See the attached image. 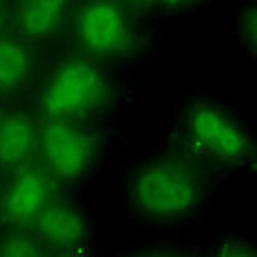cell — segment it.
<instances>
[{
  "instance_id": "1",
  "label": "cell",
  "mask_w": 257,
  "mask_h": 257,
  "mask_svg": "<svg viewBox=\"0 0 257 257\" xmlns=\"http://www.w3.org/2000/svg\"><path fill=\"white\" fill-rule=\"evenodd\" d=\"M213 178L174 148L145 152L127 167L121 204L127 218L139 224L156 229L185 224L211 200Z\"/></svg>"
},
{
  "instance_id": "10",
  "label": "cell",
  "mask_w": 257,
  "mask_h": 257,
  "mask_svg": "<svg viewBox=\"0 0 257 257\" xmlns=\"http://www.w3.org/2000/svg\"><path fill=\"white\" fill-rule=\"evenodd\" d=\"M38 79V53L18 33L0 31V99H14L27 92Z\"/></svg>"
},
{
  "instance_id": "12",
  "label": "cell",
  "mask_w": 257,
  "mask_h": 257,
  "mask_svg": "<svg viewBox=\"0 0 257 257\" xmlns=\"http://www.w3.org/2000/svg\"><path fill=\"white\" fill-rule=\"evenodd\" d=\"M46 255L33 229H7L0 233V257H25Z\"/></svg>"
},
{
  "instance_id": "15",
  "label": "cell",
  "mask_w": 257,
  "mask_h": 257,
  "mask_svg": "<svg viewBox=\"0 0 257 257\" xmlns=\"http://www.w3.org/2000/svg\"><path fill=\"white\" fill-rule=\"evenodd\" d=\"M207 0H161V7H167L172 11H191V9H198Z\"/></svg>"
},
{
  "instance_id": "9",
  "label": "cell",
  "mask_w": 257,
  "mask_h": 257,
  "mask_svg": "<svg viewBox=\"0 0 257 257\" xmlns=\"http://www.w3.org/2000/svg\"><path fill=\"white\" fill-rule=\"evenodd\" d=\"M40 116L22 108L0 110V172L9 174L38 161Z\"/></svg>"
},
{
  "instance_id": "2",
  "label": "cell",
  "mask_w": 257,
  "mask_h": 257,
  "mask_svg": "<svg viewBox=\"0 0 257 257\" xmlns=\"http://www.w3.org/2000/svg\"><path fill=\"white\" fill-rule=\"evenodd\" d=\"M169 148L209 174H246L255 169V137L246 116L215 92L185 97L169 116Z\"/></svg>"
},
{
  "instance_id": "6",
  "label": "cell",
  "mask_w": 257,
  "mask_h": 257,
  "mask_svg": "<svg viewBox=\"0 0 257 257\" xmlns=\"http://www.w3.org/2000/svg\"><path fill=\"white\" fill-rule=\"evenodd\" d=\"M60 185L40 163L9 172L7 183L0 189V222L7 229H33L38 218L55 200Z\"/></svg>"
},
{
  "instance_id": "7",
  "label": "cell",
  "mask_w": 257,
  "mask_h": 257,
  "mask_svg": "<svg viewBox=\"0 0 257 257\" xmlns=\"http://www.w3.org/2000/svg\"><path fill=\"white\" fill-rule=\"evenodd\" d=\"M46 255H73L88 244L90 226L84 209L57 196L33 224Z\"/></svg>"
},
{
  "instance_id": "16",
  "label": "cell",
  "mask_w": 257,
  "mask_h": 257,
  "mask_svg": "<svg viewBox=\"0 0 257 257\" xmlns=\"http://www.w3.org/2000/svg\"><path fill=\"white\" fill-rule=\"evenodd\" d=\"M7 11H9L7 0H0V27H3V22L7 20Z\"/></svg>"
},
{
  "instance_id": "3",
  "label": "cell",
  "mask_w": 257,
  "mask_h": 257,
  "mask_svg": "<svg viewBox=\"0 0 257 257\" xmlns=\"http://www.w3.org/2000/svg\"><path fill=\"white\" fill-rule=\"evenodd\" d=\"M114 81L106 64L84 53L66 55L46 75L38 99L42 119L92 123L112 106Z\"/></svg>"
},
{
  "instance_id": "8",
  "label": "cell",
  "mask_w": 257,
  "mask_h": 257,
  "mask_svg": "<svg viewBox=\"0 0 257 257\" xmlns=\"http://www.w3.org/2000/svg\"><path fill=\"white\" fill-rule=\"evenodd\" d=\"M77 0H11L7 16L14 33L31 44L53 42L68 31Z\"/></svg>"
},
{
  "instance_id": "14",
  "label": "cell",
  "mask_w": 257,
  "mask_h": 257,
  "mask_svg": "<svg viewBox=\"0 0 257 257\" xmlns=\"http://www.w3.org/2000/svg\"><path fill=\"white\" fill-rule=\"evenodd\" d=\"M130 11L141 18V16H148V14H154L156 9L161 7V0H121Z\"/></svg>"
},
{
  "instance_id": "11",
  "label": "cell",
  "mask_w": 257,
  "mask_h": 257,
  "mask_svg": "<svg viewBox=\"0 0 257 257\" xmlns=\"http://www.w3.org/2000/svg\"><path fill=\"white\" fill-rule=\"evenodd\" d=\"M233 42L246 55L248 62H255L257 53V3L242 0L233 9Z\"/></svg>"
},
{
  "instance_id": "4",
  "label": "cell",
  "mask_w": 257,
  "mask_h": 257,
  "mask_svg": "<svg viewBox=\"0 0 257 257\" xmlns=\"http://www.w3.org/2000/svg\"><path fill=\"white\" fill-rule=\"evenodd\" d=\"M139 20L121 0H77L68 31L77 53L103 64L121 62L141 51L143 33Z\"/></svg>"
},
{
  "instance_id": "13",
  "label": "cell",
  "mask_w": 257,
  "mask_h": 257,
  "mask_svg": "<svg viewBox=\"0 0 257 257\" xmlns=\"http://www.w3.org/2000/svg\"><path fill=\"white\" fill-rule=\"evenodd\" d=\"M207 255L218 257H242V255H255V242L246 237L244 233L235 231H220L207 239Z\"/></svg>"
},
{
  "instance_id": "5",
  "label": "cell",
  "mask_w": 257,
  "mask_h": 257,
  "mask_svg": "<svg viewBox=\"0 0 257 257\" xmlns=\"http://www.w3.org/2000/svg\"><path fill=\"white\" fill-rule=\"evenodd\" d=\"M103 156V141L92 123L40 116L38 163L60 187L88 180Z\"/></svg>"
}]
</instances>
